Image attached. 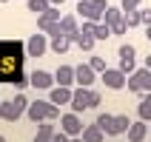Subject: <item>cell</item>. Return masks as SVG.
<instances>
[{
  "mask_svg": "<svg viewBox=\"0 0 151 142\" xmlns=\"http://www.w3.org/2000/svg\"><path fill=\"white\" fill-rule=\"evenodd\" d=\"M26 117L32 119V122H46V119L54 122V119H60V105H54L49 100H34V102H29Z\"/></svg>",
  "mask_w": 151,
  "mask_h": 142,
  "instance_id": "obj_1",
  "label": "cell"
},
{
  "mask_svg": "<svg viewBox=\"0 0 151 142\" xmlns=\"http://www.w3.org/2000/svg\"><path fill=\"white\" fill-rule=\"evenodd\" d=\"M71 111L80 114V111H88V108H97L100 105V94L91 91V88H83V85H77V91H71Z\"/></svg>",
  "mask_w": 151,
  "mask_h": 142,
  "instance_id": "obj_2",
  "label": "cell"
},
{
  "mask_svg": "<svg viewBox=\"0 0 151 142\" xmlns=\"http://www.w3.org/2000/svg\"><path fill=\"white\" fill-rule=\"evenodd\" d=\"M26 108H29V100H26L23 94H17L14 100L0 102V119H3V122H17V119L26 114Z\"/></svg>",
  "mask_w": 151,
  "mask_h": 142,
  "instance_id": "obj_3",
  "label": "cell"
},
{
  "mask_svg": "<svg viewBox=\"0 0 151 142\" xmlns=\"http://www.w3.org/2000/svg\"><path fill=\"white\" fill-rule=\"evenodd\" d=\"M106 9H109L106 0H77V14L83 17V20H94V23H100L103 14H106Z\"/></svg>",
  "mask_w": 151,
  "mask_h": 142,
  "instance_id": "obj_4",
  "label": "cell"
},
{
  "mask_svg": "<svg viewBox=\"0 0 151 142\" xmlns=\"http://www.w3.org/2000/svg\"><path fill=\"white\" fill-rule=\"evenodd\" d=\"M126 88L131 94H145L151 91V68H137V71H131L126 80Z\"/></svg>",
  "mask_w": 151,
  "mask_h": 142,
  "instance_id": "obj_5",
  "label": "cell"
},
{
  "mask_svg": "<svg viewBox=\"0 0 151 142\" xmlns=\"http://www.w3.org/2000/svg\"><path fill=\"white\" fill-rule=\"evenodd\" d=\"M83 128H86V125L80 122V114H74V111L60 117V131H63V134H68V136H80V134H83Z\"/></svg>",
  "mask_w": 151,
  "mask_h": 142,
  "instance_id": "obj_6",
  "label": "cell"
},
{
  "mask_svg": "<svg viewBox=\"0 0 151 142\" xmlns=\"http://www.w3.org/2000/svg\"><path fill=\"white\" fill-rule=\"evenodd\" d=\"M126 80H128V74L120 71V68H106V71H103V83H106V88L120 91V88H126Z\"/></svg>",
  "mask_w": 151,
  "mask_h": 142,
  "instance_id": "obj_7",
  "label": "cell"
},
{
  "mask_svg": "<svg viewBox=\"0 0 151 142\" xmlns=\"http://www.w3.org/2000/svg\"><path fill=\"white\" fill-rule=\"evenodd\" d=\"M49 49V40H46V34H32L29 40H26V54L29 57H43Z\"/></svg>",
  "mask_w": 151,
  "mask_h": 142,
  "instance_id": "obj_8",
  "label": "cell"
},
{
  "mask_svg": "<svg viewBox=\"0 0 151 142\" xmlns=\"http://www.w3.org/2000/svg\"><path fill=\"white\" fill-rule=\"evenodd\" d=\"M29 83L34 85V88H43V91H49V88H54V74H49V71H32L29 74Z\"/></svg>",
  "mask_w": 151,
  "mask_h": 142,
  "instance_id": "obj_9",
  "label": "cell"
},
{
  "mask_svg": "<svg viewBox=\"0 0 151 142\" xmlns=\"http://www.w3.org/2000/svg\"><path fill=\"white\" fill-rule=\"evenodd\" d=\"M94 74H97V71H94L88 63H83V66H77V68H74V83H77V85H83V88H91Z\"/></svg>",
  "mask_w": 151,
  "mask_h": 142,
  "instance_id": "obj_10",
  "label": "cell"
},
{
  "mask_svg": "<svg viewBox=\"0 0 151 142\" xmlns=\"http://www.w3.org/2000/svg\"><path fill=\"white\" fill-rule=\"evenodd\" d=\"M120 71H126V74H131L134 71V57H137V51L134 46H120Z\"/></svg>",
  "mask_w": 151,
  "mask_h": 142,
  "instance_id": "obj_11",
  "label": "cell"
},
{
  "mask_svg": "<svg viewBox=\"0 0 151 142\" xmlns=\"http://www.w3.org/2000/svg\"><path fill=\"white\" fill-rule=\"evenodd\" d=\"M63 20V14H60V9L57 6H49L43 14H37V29L40 31H46V26H51V23H60Z\"/></svg>",
  "mask_w": 151,
  "mask_h": 142,
  "instance_id": "obj_12",
  "label": "cell"
},
{
  "mask_svg": "<svg viewBox=\"0 0 151 142\" xmlns=\"http://www.w3.org/2000/svg\"><path fill=\"white\" fill-rule=\"evenodd\" d=\"M49 102H54V105H68V102H71V88H66V85L49 88Z\"/></svg>",
  "mask_w": 151,
  "mask_h": 142,
  "instance_id": "obj_13",
  "label": "cell"
},
{
  "mask_svg": "<svg viewBox=\"0 0 151 142\" xmlns=\"http://www.w3.org/2000/svg\"><path fill=\"white\" fill-rule=\"evenodd\" d=\"M54 83L71 88V85H74V66H60L57 71H54Z\"/></svg>",
  "mask_w": 151,
  "mask_h": 142,
  "instance_id": "obj_14",
  "label": "cell"
},
{
  "mask_svg": "<svg viewBox=\"0 0 151 142\" xmlns=\"http://www.w3.org/2000/svg\"><path fill=\"white\" fill-rule=\"evenodd\" d=\"M128 142H143L145 134H148V125H145V119H140V122H131L128 125Z\"/></svg>",
  "mask_w": 151,
  "mask_h": 142,
  "instance_id": "obj_15",
  "label": "cell"
},
{
  "mask_svg": "<svg viewBox=\"0 0 151 142\" xmlns=\"http://www.w3.org/2000/svg\"><path fill=\"white\" fill-rule=\"evenodd\" d=\"M80 136H83V142H103L106 139V134H103V128L97 125V122H94V125H86Z\"/></svg>",
  "mask_w": 151,
  "mask_h": 142,
  "instance_id": "obj_16",
  "label": "cell"
},
{
  "mask_svg": "<svg viewBox=\"0 0 151 142\" xmlns=\"http://www.w3.org/2000/svg\"><path fill=\"white\" fill-rule=\"evenodd\" d=\"M137 114H140V119L151 122V91L140 94V105H137Z\"/></svg>",
  "mask_w": 151,
  "mask_h": 142,
  "instance_id": "obj_17",
  "label": "cell"
},
{
  "mask_svg": "<svg viewBox=\"0 0 151 142\" xmlns=\"http://www.w3.org/2000/svg\"><path fill=\"white\" fill-rule=\"evenodd\" d=\"M60 31L68 34V37H74V34L80 31V26H77V17H74V14H63V20H60Z\"/></svg>",
  "mask_w": 151,
  "mask_h": 142,
  "instance_id": "obj_18",
  "label": "cell"
},
{
  "mask_svg": "<svg viewBox=\"0 0 151 142\" xmlns=\"http://www.w3.org/2000/svg\"><path fill=\"white\" fill-rule=\"evenodd\" d=\"M54 134H57V131H54V125L46 119V122H40V128H37V136H34V142H51V139H54Z\"/></svg>",
  "mask_w": 151,
  "mask_h": 142,
  "instance_id": "obj_19",
  "label": "cell"
},
{
  "mask_svg": "<svg viewBox=\"0 0 151 142\" xmlns=\"http://www.w3.org/2000/svg\"><path fill=\"white\" fill-rule=\"evenodd\" d=\"M71 43H77V46H80V51H91L94 49V34H86V31H77L74 37H71Z\"/></svg>",
  "mask_w": 151,
  "mask_h": 142,
  "instance_id": "obj_20",
  "label": "cell"
},
{
  "mask_svg": "<svg viewBox=\"0 0 151 142\" xmlns=\"http://www.w3.org/2000/svg\"><path fill=\"white\" fill-rule=\"evenodd\" d=\"M68 46H71V37H68V34H57V37H51V51H54V54H66Z\"/></svg>",
  "mask_w": 151,
  "mask_h": 142,
  "instance_id": "obj_21",
  "label": "cell"
},
{
  "mask_svg": "<svg viewBox=\"0 0 151 142\" xmlns=\"http://www.w3.org/2000/svg\"><path fill=\"white\" fill-rule=\"evenodd\" d=\"M103 23H109L111 29H114V26H120V23H123V9L109 6V9H106V14H103Z\"/></svg>",
  "mask_w": 151,
  "mask_h": 142,
  "instance_id": "obj_22",
  "label": "cell"
},
{
  "mask_svg": "<svg viewBox=\"0 0 151 142\" xmlns=\"http://www.w3.org/2000/svg\"><path fill=\"white\" fill-rule=\"evenodd\" d=\"M97 125L103 128V134L117 136V134H114V114H100V117H97Z\"/></svg>",
  "mask_w": 151,
  "mask_h": 142,
  "instance_id": "obj_23",
  "label": "cell"
},
{
  "mask_svg": "<svg viewBox=\"0 0 151 142\" xmlns=\"http://www.w3.org/2000/svg\"><path fill=\"white\" fill-rule=\"evenodd\" d=\"M109 37H111V26L109 23H103V20L94 23V40H109Z\"/></svg>",
  "mask_w": 151,
  "mask_h": 142,
  "instance_id": "obj_24",
  "label": "cell"
},
{
  "mask_svg": "<svg viewBox=\"0 0 151 142\" xmlns=\"http://www.w3.org/2000/svg\"><path fill=\"white\" fill-rule=\"evenodd\" d=\"M123 20H126V26H128V29L140 26V9H128V11H123Z\"/></svg>",
  "mask_w": 151,
  "mask_h": 142,
  "instance_id": "obj_25",
  "label": "cell"
},
{
  "mask_svg": "<svg viewBox=\"0 0 151 142\" xmlns=\"http://www.w3.org/2000/svg\"><path fill=\"white\" fill-rule=\"evenodd\" d=\"M128 125H131V119H128L126 114H117V117H114V134H126Z\"/></svg>",
  "mask_w": 151,
  "mask_h": 142,
  "instance_id": "obj_26",
  "label": "cell"
},
{
  "mask_svg": "<svg viewBox=\"0 0 151 142\" xmlns=\"http://www.w3.org/2000/svg\"><path fill=\"white\" fill-rule=\"evenodd\" d=\"M49 6H51L49 0H29V11H34V14H43Z\"/></svg>",
  "mask_w": 151,
  "mask_h": 142,
  "instance_id": "obj_27",
  "label": "cell"
},
{
  "mask_svg": "<svg viewBox=\"0 0 151 142\" xmlns=\"http://www.w3.org/2000/svg\"><path fill=\"white\" fill-rule=\"evenodd\" d=\"M88 66H91L94 71H100V74H103V71H106V68H109V66H106V60H103V57H91V60H88Z\"/></svg>",
  "mask_w": 151,
  "mask_h": 142,
  "instance_id": "obj_28",
  "label": "cell"
},
{
  "mask_svg": "<svg viewBox=\"0 0 151 142\" xmlns=\"http://www.w3.org/2000/svg\"><path fill=\"white\" fill-rule=\"evenodd\" d=\"M140 3H143V0H123L120 9H123V11H128V9H140Z\"/></svg>",
  "mask_w": 151,
  "mask_h": 142,
  "instance_id": "obj_29",
  "label": "cell"
},
{
  "mask_svg": "<svg viewBox=\"0 0 151 142\" xmlns=\"http://www.w3.org/2000/svg\"><path fill=\"white\" fill-rule=\"evenodd\" d=\"M140 23L151 26V9H140Z\"/></svg>",
  "mask_w": 151,
  "mask_h": 142,
  "instance_id": "obj_30",
  "label": "cell"
},
{
  "mask_svg": "<svg viewBox=\"0 0 151 142\" xmlns=\"http://www.w3.org/2000/svg\"><path fill=\"white\" fill-rule=\"evenodd\" d=\"M51 142H71V136H68V134H63V131H60V134H54V139H51Z\"/></svg>",
  "mask_w": 151,
  "mask_h": 142,
  "instance_id": "obj_31",
  "label": "cell"
},
{
  "mask_svg": "<svg viewBox=\"0 0 151 142\" xmlns=\"http://www.w3.org/2000/svg\"><path fill=\"white\" fill-rule=\"evenodd\" d=\"M51 6H63V3H66V0H49Z\"/></svg>",
  "mask_w": 151,
  "mask_h": 142,
  "instance_id": "obj_32",
  "label": "cell"
},
{
  "mask_svg": "<svg viewBox=\"0 0 151 142\" xmlns=\"http://www.w3.org/2000/svg\"><path fill=\"white\" fill-rule=\"evenodd\" d=\"M145 37H148V40H151V26H145Z\"/></svg>",
  "mask_w": 151,
  "mask_h": 142,
  "instance_id": "obj_33",
  "label": "cell"
},
{
  "mask_svg": "<svg viewBox=\"0 0 151 142\" xmlns=\"http://www.w3.org/2000/svg\"><path fill=\"white\" fill-rule=\"evenodd\" d=\"M145 68H151V54H148V57H145Z\"/></svg>",
  "mask_w": 151,
  "mask_h": 142,
  "instance_id": "obj_34",
  "label": "cell"
},
{
  "mask_svg": "<svg viewBox=\"0 0 151 142\" xmlns=\"http://www.w3.org/2000/svg\"><path fill=\"white\" fill-rule=\"evenodd\" d=\"M71 142H83V136H71Z\"/></svg>",
  "mask_w": 151,
  "mask_h": 142,
  "instance_id": "obj_35",
  "label": "cell"
},
{
  "mask_svg": "<svg viewBox=\"0 0 151 142\" xmlns=\"http://www.w3.org/2000/svg\"><path fill=\"white\" fill-rule=\"evenodd\" d=\"M0 142H6V136H3V134H0Z\"/></svg>",
  "mask_w": 151,
  "mask_h": 142,
  "instance_id": "obj_36",
  "label": "cell"
},
{
  "mask_svg": "<svg viewBox=\"0 0 151 142\" xmlns=\"http://www.w3.org/2000/svg\"><path fill=\"white\" fill-rule=\"evenodd\" d=\"M0 3H9V0H0Z\"/></svg>",
  "mask_w": 151,
  "mask_h": 142,
  "instance_id": "obj_37",
  "label": "cell"
}]
</instances>
